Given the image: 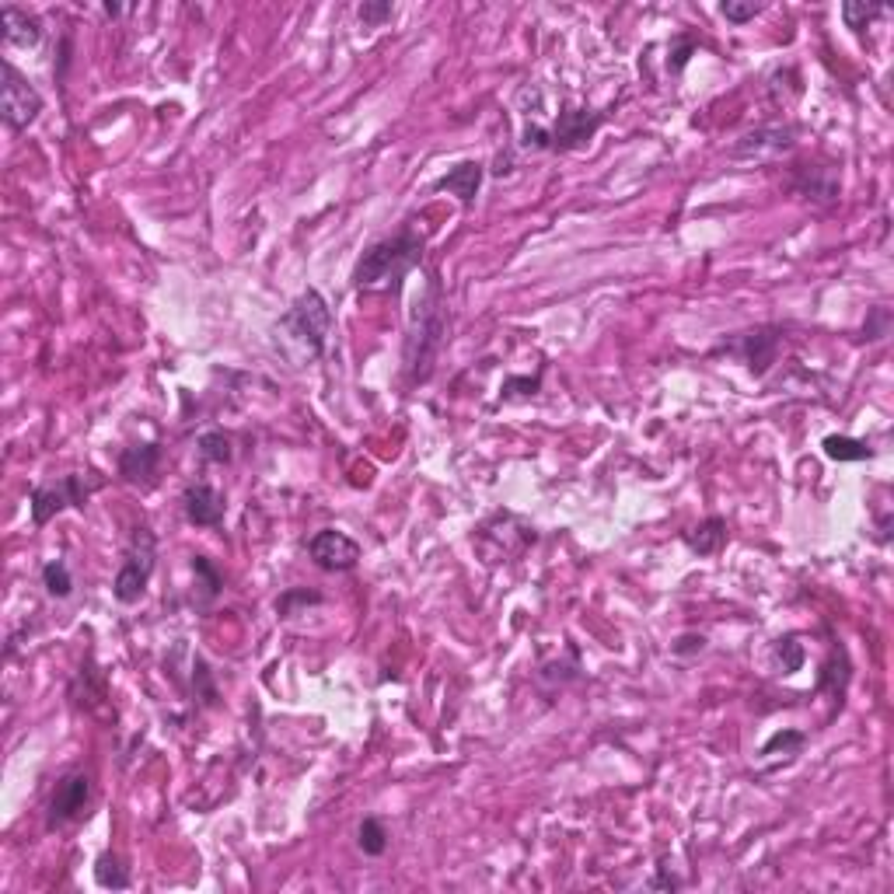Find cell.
Wrapping results in <instances>:
<instances>
[{
  "label": "cell",
  "instance_id": "20",
  "mask_svg": "<svg viewBox=\"0 0 894 894\" xmlns=\"http://www.w3.org/2000/svg\"><path fill=\"white\" fill-rule=\"evenodd\" d=\"M95 881L98 888H112V891H126L130 888V874H126V867L119 863L116 853H102L95 860Z\"/></svg>",
  "mask_w": 894,
  "mask_h": 894
},
{
  "label": "cell",
  "instance_id": "23",
  "mask_svg": "<svg viewBox=\"0 0 894 894\" xmlns=\"http://www.w3.org/2000/svg\"><path fill=\"white\" fill-rule=\"evenodd\" d=\"M357 846L364 849V856H385L388 849V832L378 818H364L357 828Z\"/></svg>",
  "mask_w": 894,
  "mask_h": 894
},
{
  "label": "cell",
  "instance_id": "6",
  "mask_svg": "<svg viewBox=\"0 0 894 894\" xmlns=\"http://www.w3.org/2000/svg\"><path fill=\"white\" fill-rule=\"evenodd\" d=\"M42 95L35 91V84L14 67L11 60L0 63V119L11 133H25L28 126L39 119L42 112Z\"/></svg>",
  "mask_w": 894,
  "mask_h": 894
},
{
  "label": "cell",
  "instance_id": "27",
  "mask_svg": "<svg viewBox=\"0 0 894 894\" xmlns=\"http://www.w3.org/2000/svg\"><path fill=\"white\" fill-rule=\"evenodd\" d=\"M193 570H196V577H200L203 601H214L217 594H221V587H224V577H221V573H217V566L210 563L207 556H196V559H193Z\"/></svg>",
  "mask_w": 894,
  "mask_h": 894
},
{
  "label": "cell",
  "instance_id": "24",
  "mask_svg": "<svg viewBox=\"0 0 894 894\" xmlns=\"http://www.w3.org/2000/svg\"><path fill=\"white\" fill-rule=\"evenodd\" d=\"M196 447H200V458L210 461V465H227L231 461V437L221 434V430H207V434H200V441H196Z\"/></svg>",
  "mask_w": 894,
  "mask_h": 894
},
{
  "label": "cell",
  "instance_id": "10",
  "mask_svg": "<svg viewBox=\"0 0 894 894\" xmlns=\"http://www.w3.org/2000/svg\"><path fill=\"white\" fill-rule=\"evenodd\" d=\"M793 137H797V126L790 123H765L758 130L744 133L734 147H730V158H744V161H765L776 158V154L790 151Z\"/></svg>",
  "mask_w": 894,
  "mask_h": 894
},
{
  "label": "cell",
  "instance_id": "18",
  "mask_svg": "<svg viewBox=\"0 0 894 894\" xmlns=\"http://www.w3.org/2000/svg\"><path fill=\"white\" fill-rule=\"evenodd\" d=\"M804 744H807L804 730H776V734L762 744L758 758H762V762H772V758H786V762H790V758H797L800 751H804Z\"/></svg>",
  "mask_w": 894,
  "mask_h": 894
},
{
  "label": "cell",
  "instance_id": "7",
  "mask_svg": "<svg viewBox=\"0 0 894 894\" xmlns=\"http://www.w3.org/2000/svg\"><path fill=\"white\" fill-rule=\"evenodd\" d=\"M605 119L608 116L598 109H573V105H566L556 116V123L549 126V151H559V154L580 151V147L591 144L594 133L605 126Z\"/></svg>",
  "mask_w": 894,
  "mask_h": 894
},
{
  "label": "cell",
  "instance_id": "32",
  "mask_svg": "<svg viewBox=\"0 0 894 894\" xmlns=\"http://www.w3.org/2000/svg\"><path fill=\"white\" fill-rule=\"evenodd\" d=\"M891 332V311L888 308H874L867 322V339H884Z\"/></svg>",
  "mask_w": 894,
  "mask_h": 894
},
{
  "label": "cell",
  "instance_id": "21",
  "mask_svg": "<svg viewBox=\"0 0 894 894\" xmlns=\"http://www.w3.org/2000/svg\"><path fill=\"white\" fill-rule=\"evenodd\" d=\"M42 587H46L49 598H70V591H74V577H70L67 563L63 559H49L46 566H42Z\"/></svg>",
  "mask_w": 894,
  "mask_h": 894
},
{
  "label": "cell",
  "instance_id": "26",
  "mask_svg": "<svg viewBox=\"0 0 894 894\" xmlns=\"http://www.w3.org/2000/svg\"><path fill=\"white\" fill-rule=\"evenodd\" d=\"M804 643L797 640V636H783V640L776 643V661H779V671L783 674H793L804 668Z\"/></svg>",
  "mask_w": 894,
  "mask_h": 894
},
{
  "label": "cell",
  "instance_id": "16",
  "mask_svg": "<svg viewBox=\"0 0 894 894\" xmlns=\"http://www.w3.org/2000/svg\"><path fill=\"white\" fill-rule=\"evenodd\" d=\"M685 545L695 556H716L727 545V521L723 517H706L692 531H685Z\"/></svg>",
  "mask_w": 894,
  "mask_h": 894
},
{
  "label": "cell",
  "instance_id": "9",
  "mask_svg": "<svg viewBox=\"0 0 894 894\" xmlns=\"http://www.w3.org/2000/svg\"><path fill=\"white\" fill-rule=\"evenodd\" d=\"M308 556H311V563H315L318 570L346 573V570H353V566L360 563V545L353 542L350 535H343V531L325 528V531H318V535L308 538Z\"/></svg>",
  "mask_w": 894,
  "mask_h": 894
},
{
  "label": "cell",
  "instance_id": "13",
  "mask_svg": "<svg viewBox=\"0 0 894 894\" xmlns=\"http://www.w3.org/2000/svg\"><path fill=\"white\" fill-rule=\"evenodd\" d=\"M161 468V447L158 444H133L119 454V475H123L130 486H154Z\"/></svg>",
  "mask_w": 894,
  "mask_h": 894
},
{
  "label": "cell",
  "instance_id": "3",
  "mask_svg": "<svg viewBox=\"0 0 894 894\" xmlns=\"http://www.w3.org/2000/svg\"><path fill=\"white\" fill-rule=\"evenodd\" d=\"M444 332H447V315H444L441 283H437V276H430L427 294L416 304L413 329H409V339H406V371L413 381L430 378L437 353L444 346Z\"/></svg>",
  "mask_w": 894,
  "mask_h": 894
},
{
  "label": "cell",
  "instance_id": "19",
  "mask_svg": "<svg viewBox=\"0 0 894 894\" xmlns=\"http://www.w3.org/2000/svg\"><path fill=\"white\" fill-rule=\"evenodd\" d=\"M821 447H825V454L832 461H867L874 458V447H870L867 441H856V437H825L821 441Z\"/></svg>",
  "mask_w": 894,
  "mask_h": 894
},
{
  "label": "cell",
  "instance_id": "1",
  "mask_svg": "<svg viewBox=\"0 0 894 894\" xmlns=\"http://www.w3.org/2000/svg\"><path fill=\"white\" fill-rule=\"evenodd\" d=\"M423 234H416L413 227L399 231L395 238L374 241L353 266V287L357 290H399L402 276L413 273L423 262Z\"/></svg>",
  "mask_w": 894,
  "mask_h": 894
},
{
  "label": "cell",
  "instance_id": "28",
  "mask_svg": "<svg viewBox=\"0 0 894 894\" xmlns=\"http://www.w3.org/2000/svg\"><path fill=\"white\" fill-rule=\"evenodd\" d=\"M357 14H360V21H364V28H381L385 21H392L395 7H392V0H364Z\"/></svg>",
  "mask_w": 894,
  "mask_h": 894
},
{
  "label": "cell",
  "instance_id": "11",
  "mask_svg": "<svg viewBox=\"0 0 894 894\" xmlns=\"http://www.w3.org/2000/svg\"><path fill=\"white\" fill-rule=\"evenodd\" d=\"M779 346H783V336H779V329H755V332H744V336L737 339L734 350L744 357L748 371L762 378V374L769 371L772 364H776Z\"/></svg>",
  "mask_w": 894,
  "mask_h": 894
},
{
  "label": "cell",
  "instance_id": "15",
  "mask_svg": "<svg viewBox=\"0 0 894 894\" xmlns=\"http://www.w3.org/2000/svg\"><path fill=\"white\" fill-rule=\"evenodd\" d=\"M482 175H486V172H482V165H479V161H461V165H454L447 175H441V179H437L434 186L441 189V193L458 196V200L465 203V207H472V203H475V196H479Z\"/></svg>",
  "mask_w": 894,
  "mask_h": 894
},
{
  "label": "cell",
  "instance_id": "30",
  "mask_svg": "<svg viewBox=\"0 0 894 894\" xmlns=\"http://www.w3.org/2000/svg\"><path fill=\"white\" fill-rule=\"evenodd\" d=\"M695 49H699V42H695L692 35H678V39L671 42V56H668L671 74H681V70H685V63L692 60Z\"/></svg>",
  "mask_w": 894,
  "mask_h": 894
},
{
  "label": "cell",
  "instance_id": "22",
  "mask_svg": "<svg viewBox=\"0 0 894 894\" xmlns=\"http://www.w3.org/2000/svg\"><path fill=\"white\" fill-rule=\"evenodd\" d=\"M308 605H322V594L308 591V587H290V591H283L280 598H276V615H280V619H294V615H301V608H308Z\"/></svg>",
  "mask_w": 894,
  "mask_h": 894
},
{
  "label": "cell",
  "instance_id": "2",
  "mask_svg": "<svg viewBox=\"0 0 894 894\" xmlns=\"http://www.w3.org/2000/svg\"><path fill=\"white\" fill-rule=\"evenodd\" d=\"M276 332L283 336V346L294 350L301 360H318L329 346L332 336V308L322 297V290L308 287L276 322Z\"/></svg>",
  "mask_w": 894,
  "mask_h": 894
},
{
  "label": "cell",
  "instance_id": "12",
  "mask_svg": "<svg viewBox=\"0 0 894 894\" xmlns=\"http://www.w3.org/2000/svg\"><path fill=\"white\" fill-rule=\"evenodd\" d=\"M182 507H186L189 524H196V528H217L224 521V496L210 482L189 486L182 493Z\"/></svg>",
  "mask_w": 894,
  "mask_h": 894
},
{
  "label": "cell",
  "instance_id": "14",
  "mask_svg": "<svg viewBox=\"0 0 894 894\" xmlns=\"http://www.w3.org/2000/svg\"><path fill=\"white\" fill-rule=\"evenodd\" d=\"M0 21H4V42L18 49H35L42 42V21L28 14L25 7L4 4L0 7Z\"/></svg>",
  "mask_w": 894,
  "mask_h": 894
},
{
  "label": "cell",
  "instance_id": "17",
  "mask_svg": "<svg viewBox=\"0 0 894 894\" xmlns=\"http://www.w3.org/2000/svg\"><path fill=\"white\" fill-rule=\"evenodd\" d=\"M793 186H797L800 193L807 196V200L832 203L835 196H839V175H835L832 168H807V165H800V172H797V179H793Z\"/></svg>",
  "mask_w": 894,
  "mask_h": 894
},
{
  "label": "cell",
  "instance_id": "5",
  "mask_svg": "<svg viewBox=\"0 0 894 894\" xmlns=\"http://www.w3.org/2000/svg\"><path fill=\"white\" fill-rule=\"evenodd\" d=\"M154 559H158V545H154V531L147 524H140L133 531L130 552H126L123 566H119L116 580H112V598L119 605H137L147 594V584H151L154 573Z\"/></svg>",
  "mask_w": 894,
  "mask_h": 894
},
{
  "label": "cell",
  "instance_id": "4",
  "mask_svg": "<svg viewBox=\"0 0 894 894\" xmlns=\"http://www.w3.org/2000/svg\"><path fill=\"white\" fill-rule=\"evenodd\" d=\"M102 486V479H91V472H74L63 475L56 482H39L28 496V507H32V524L35 528H46L56 514H63L67 507H84L91 500V493Z\"/></svg>",
  "mask_w": 894,
  "mask_h": 894
},
{
  "label": "cell",
  "instance_id": "25",
  "mask_svg": "<svg viewBox=\"0 0 894 894\" xmlns=\"http://www.w3.org/2000/svg\"><path fill=\"white\" fill-rule=\"evenodd\" d=\"M877 14H888V7L884 4H863V0H846V4H842V18H846V25L856 28V32L867 28Z\"/></svg>",
  "mask_w": 894,
  "mask_h": 894
},
{
  "label": "cell",
  "instance_id": "8",
  "mask_svg": "<svg viewBox=\"0 0 894 894\" xmlns=\"http://www.w3.org/2000/svg\"><path fill=\"white\" fill-rule=\"evenodd\" d=\"M91 804V779L84 772H67V776L56 783L53 797H49L46 807V828H63L70 821H77Z\"/></svg>",
  "mask_w": 894,
  "mask_h": 894
},
{
  "label": "cell",
  "instance_id": "31",
  "mask_svg": "<svg viewBox=\"0 0 894 894\" xmlns=\"http://www.w3.org/2000/svg\"><path fill=\"white\" fill-rule=\"evenodd\" d=\"M521 147L524 151H549V130L538 123H528L521 133Z\"/></svg>",
  "mask_w": 894,
  "mask_h": 894
},
{
  "label": "cell",
  "instance_id": "33",
  "mask_svg": "<svg viewBox=\"0 0 894 894\" xmlns=\"http://www.w3.org/2000/svg\"><path fill=\"white\" fill-rule=\"evenodd\" d=\"M702 647H706V636L688 633V636H678V643L671 647V654L674 657H685V654H695V650H702Z\"/></svg>",
  "mask_w": 894,
  "mask_h": 894
},
{
  "label": "cell",
  "instance_id": "29",
  "mask_svg": "<svg viewBox=\"0 0 894 894\" xmlns=\"http://www.w3.org/2000/svg\"><path fill=\"white\" fill-rule=\"evenodd\" d=\"M762 11H765V4H755V0H748V4H741V0H727V4H720V14L730 21V25H748V21H755Z\"/></svg>",
  "mask_w": 894,
  "mask_h": 894
}]
</instances>
